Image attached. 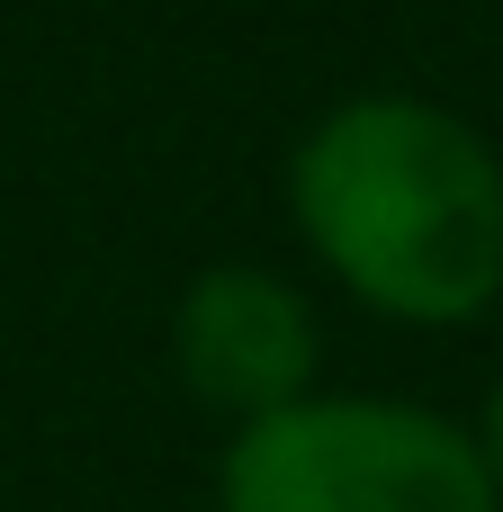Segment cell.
I'll list each match as a JSON object with an SVG mask.
<instances>
[{
  "label": "cell",
  "mask_w": 503,
  "mask_h": 512,
  "mask_svg": "<svg viewBox=\"0 0 503 512\" xmlns=\"http://www.w3.org/2000/svg\"><path fill=\"white\" fill-rule=\"evenodd\" d=\"M306 261L396 333H468L503 306V153L423 90L315 108L279 162Z\"/></svg>",
  "instance_id": "obj_1"
},
{
  "label": "cell",
  "mask_w": 503,
  "mask_h": 512,
  "mask_svg": "<svg viewBox=\"0 0 503 512\" xmlns=\"http://www.w3.org/2000/svg\"><path fill=\"white\" fill-rule=\"evenodd\" d=\"M162 351H171L180 396L207 423H225V432H243V423H261V414H279V405L324 387V315L270 261L189 270L180 297H171Z\"/></svg>",
  "instance_id": "obj_3"
},
{
  "label": "cell",
  "mask_w": 503,
  "mask_h": 512,
  "mask_svg": "<svg viewBox=\"0 0 503 512\" xmlns=\"http://www.w3.org/2000/svg\"><path fill=\"white\" fill-rule=\"evenodd\" d=\"M477 459H486V486H495V512H503V378L486 387V405H477Z\"/></svg>",
  "instance_id": "obj_4"
},
{
  "label": "cell",
  "mask_w": 503,
  "mask_h": 512,
  "mask_svg": "<svg viewBox=\"0 0 503 512\" xmlns=\"http://www.w3.org/2000/svg\"><path fill=\"white\" fill-rule=\"evenodd\" d=\"M216 512H495V486L459 414L315 387L225 432Z\"/></svg>",
  "instance_id": "obj_2"
}]
</instances>
